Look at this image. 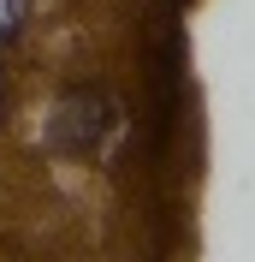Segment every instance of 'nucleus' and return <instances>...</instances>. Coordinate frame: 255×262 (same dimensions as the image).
I'll list each match as a JSON object with an SVG mask.
<instances>
[{"label":"nucleus","instance_id":"7ed1b4c3","mask_svg":"<svg viewBox=\"0 0 255 262\" xmlns=\"http://www.w3.org/2000/svg\"><path fill=\"white\" fill-rule=\"evenodd\" d=\"M0 125H6V78H0Z\"/></svg>","mask_w":255,"mask_h":262},{"label":"nucleus","instance_id":"f257e3e1","mask_svg":"<svg viewBox=\"0 0 255 262\" xmlns=\"http://www.w3.org/2000/svg\"><path fill=\"white\" fill-rule=\"evenodd\" d=\"M113 125V101L101 90H65L54 101V119H48V149L60 155H89V149L107 137Z\"/></svg>","mask_w":255,"mask_h":262},{"label":"nucleus","instance_id":"f03ea898","mask_svg":"<svg viewBox=\"0 0 255 262\" xmlns=\"http://www.w3.org/2000/svg\"><path fill=\"white\" fill-rule=\"evenodd\" d=\"M18 24H24V0H0V42L18 36Z\"/></svg>","mask_w":255,"mask_h":262}]
</instances>
